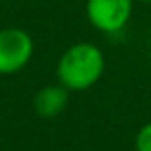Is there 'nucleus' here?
<instances>
[{
    "mask_svg": "<svg viewBox=\"0 0 151 151\" xmlns=\"http://www.w3.org/2000/svg\"><path fill=\"white\" fill-rule=\"evenodd\" d=\"M105 71V55L92 42H75L61 54L55 65V77L69 92H84L98 84Z\"/></svg>",
    "mask_w": 151,
    "mask_h": 151,
    "instance_id": "nucleus-1",
    "label": "nucleus"
},
{
    "mask_svg": "<svg viewBox=\"0 0 151 151\" xmlns=\"http://www.w3.org/2000/svg\"><path fill=\"white\" fill-rule=\"evenodd\" d=\"M35 42L27 31L19 27L0 29V75L19 73L31 61Z\"/></svg>",
    "mask_w": 151,
    "mask_h": 151,
    "instance_id": "nucleus-2",
    "label": "nucleus"
},
{
    "mask_svg": "<svg viewBox=\"0 0 151 151\" xmlns=\"http://www.w3.org/2000/svg\"><path fill=\"white\" fill-rule=\"evenodd\" d=\"M134 0H86V17L94 29L115 35L132 17Z\"/></svg>",
    "mask_w": 151,
    "mask_h": 151,
    "instance_id": "nucleus-3",
    "label": "nucleus"
},
{
    "mask_svg": "<svg viewBox=\"0 0 151 151\" xmlns=\"http://www.w3.org/2000/svg\"><path fill=\"white\" fill-rule=\"evenodd\" d=\"M69 103V90L65 86L58 84H48L42 86L33 100V107L35 113L42 119H54L58 115L63 113V109Z\"/></svg>",
    "mask_w": 151,
    "mask_h": 151,
    "instance_id": "nucleus-4",
    "label": "nucleus"
},
{
    "mask_svg": "<svg viewBox=\"0 0 151 151\" xmlns=\"http://www.w3.org/2000/svg\"><path fill=\"white\" fill-rule=\"evenodd\" d=\"M134 149L136 151H151V121L145 122L138 130L136 138H134Z\"/></svg>",
    "mask_w": 151,
    "mask_h": 151,
    "instance_id": "nucleus-5",
    "label": "nucleus"
},
{
    "mask_svg": "<svg viewBox=\"0 0 151 151\" xmlns=\"http://www.w3.org/2000/svg\"><path fill=\"white\" fill-rule=\"evenodd\" d=\"M134 2H144V4H151V0H134Z\"/></svg>",
    "mask_w": 151,
    "mask_h": 151,
    "instance_id": "nucleus-6",
    "label": "nucleus"
}]
</instances>
